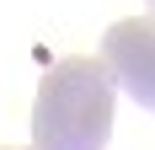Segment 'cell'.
<instances>
[{"label":"cell","mask_w":155,"mask_h":150,"mask_svg":"<svg viewBox=\"0 0 155 150\" xmlns=\"http://www.w3.org/2000/svg\"><path fill=\"white\" fill-rule=\"evenodd\" d=\"M102 64L112 86L155 113V16H123L102 32Z\"/></svg>","instance_id":"cell-2"},{"label":"cell","mask_w":155,"mask_h":150,"mask_svg":"<svg viewBox=\"0 0 155 150\" xmlns=\"http://www.w3.org/2000/svg\"><path fill=\"white\" fill-rule=\"evenodd\" d=\"M118 86L102 59H59L38 80L32 145L38 150H107Z\"/></svg>","instance_id":"cell-1"},{"label":"cell","mask_w":155,"mask_h":150,"mask_svg":"<svg viewBox=\"0 0 155 150\" xmlns=\"http://www.w3.org/2000/svg\"><path fill=\"white\" fill-rule=\"evenodd\" d=\"M32 150H38V145H32Z\"/></svg>","instance_id":"cell-4"},{"label":"cell","mask_w":155,"mask_h":150,"mask_svg":"<svg viewBox=\"0 0 155 150\" xmlns=\"http://www.w3.org/2000/svg\"><path fill=\"white\" fill-rule=\"evenodd\" d=\"M144 5H150V16H155V0H144Z\"/></svg>","instance_id":"cell-3"}]
</instances>
